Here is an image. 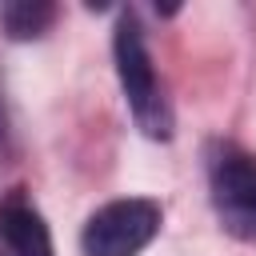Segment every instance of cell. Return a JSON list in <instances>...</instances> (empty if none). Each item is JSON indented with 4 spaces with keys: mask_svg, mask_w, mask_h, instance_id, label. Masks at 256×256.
Returning a JSON list of instances; mask_svg holds the SVG:
<instances>
[{
    "mask_svg": "<svg viewBox=\"0 0 256 256\" xmlns=\"http://www.w3.org/2000/svg\"><path fill=\"white\" fill-rule=\"evenodd\" d=\"M0 240L8 244L12 256H52V236L44 216L20 200H8L0 208Z\"/></svg>",
    "mask_w": 256,
    "mask_h": 256,
    "instance_id": "277c9868",
    "label": "cell"
},
{
    "mask_svg": "<svg viewBox=\"0 0 256 256\" xmlns=\"http://www.w3.org/2000/svg\"><path fill=\"white\" fill-rule=\"evenodd\" d=\"M0 20H4V32L12 40H36L56 20V8L48 0H12V4H4Z\"/></svg>",
    "mask_w": 256,
    "mask_h": 256,
    "instance_id": "5b68a950",
    "label": "cell"
},
{
    "mask_svg": "<svg viewBox=\"0 0 256 256\" xmlns=\"http://www.w3.org/2000/svg\"><path fill=\"white\" fill-rule=\"evenodd\" d=\"M160 232V204L128 196L112 200L84 224V256H136Z\"/></svg>",
    "mask_w": 256,
    "mask_h": 256,
    "instance_id": "3957f363",
    "label": "cell"
},
{
    "mask_svg": "<svg viewBox=\"0 0 256 256\" xmlns=\"http://www.w3.org/2000/svg\"><path fill=\"white\" fill-rule=\"evenodd\" d=\"M112 56H116V76H120L124 100H128L140 132L152 136V140H168L172 136V108H168V100L160 92V80H156V68H152L144 32H140V24H136L132 12L120 16V24H116Z\"/></svg>",
    "mask_w": 256,
    "mask_h": 256,
    "instance_id": "6da1fadb",
    "label": "cell"
},
{
    "mask_svg": "<svg viewBox=\"0 0 256 256\" xmlns=\"http://www.w3.org/2000/svg\"><path fill=\"white\" fill-rule=\"evenodd\" d=\"M208 188L220 224L236 240L256 244V156L236 144H220L208 164Z\"/></svg>",
    "mask_w": 256,
    "mask_h": 256,
    "instance_id": "7a4b0ae2",
    "label": "cell"
}]
</instances>
